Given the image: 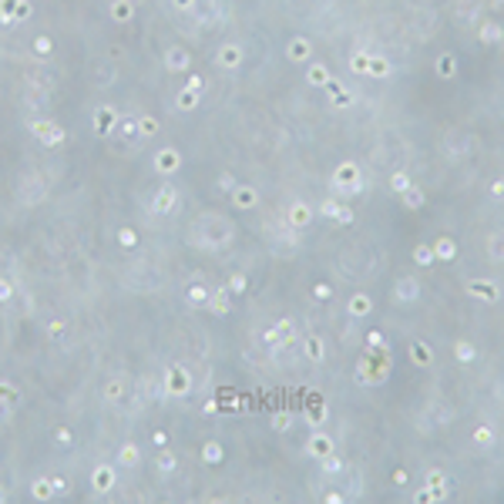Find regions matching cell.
<instances>
[{
	"label": "cell",
	"mask_w": 504,
	"mask_h": 504,
	"mask_svg": "<svg viewBox=\"0 0 504 504\" xmlns=\"http://www.w3.org/2000/svg\"><path fill=\"white\" fill-rule=\"evenodd\" d=\"M474 437H477V444H491L494 430H491V427H477V434H474Z\"/></svg>",
	"instance_id": "cell-16"
},
{
	"label": "cell",
	"mask_w": 504,
	"mask_h": 504,
	"mask_svg": "<svg viewBox=\"0 0 504 504\" xmlns=\"http://www.w3.org/2000/svg\"><path fill=\"white\" fill-rule=\"evenodd\" d=\"M350 313H353V316H367L370 313V299H367V296H357V299L350 302Z\"/></svg>",
	"instance_id": "cell-9"
},
{
	"label": "cell",
	"mask_w": 504,
	"mask_h": 504,
	"mask_svg": "<svg viewBox=\"0 0 504 504\" xmlns=\"http://www.w3.org/2000/svg\"><path fill=\"white\" fill-rule=\"evenodd\" d=\"M172 205H175V192L161 189V195H158V202H155V212H165V209H172Z\"/></svg>",
	"instance_id": "cell-7"
},
{
	"label": "cell",
	"mask_w": 504,
	"mask_h": 504,
	"mask_svg": "<svg viewBox=\"0 0 504 504\" xmlns=\"http://www.w3.org/2000/svg\"><path fill=\"white\" fill-rule=\"evenodd\" d=\"M309 357H313V360H323V343H319L316 336L309 340Z\"/></svg>",
	"instance_id": "cell-19"
},
{
	"label": "cell",
	"mask_w": 504,
	"mask_h": 504,
	"mask_svg": "<svg viewBox=\"0 0 504 504\" xmlns=\"http://www.w3.org/2000/svg\"><path fill=\"white\" fill-rule=\"evenodd\" d=\"M467 289L481 292V299H497V286H491V282H470Z\"/></svg>",
	"instance_id": "cell-4"
},
{
	"label": "cell",
	"mask_w": 504,
	"mask_h": 504,
	"mask_svg": "<svg viewBox=\"0 0 504 504\" xmlns=\"http://www.w3.org/2000/svg\"><path fill=\"white\" fill-rule=\"evenodd\" d=\"M417 292H420L417 279H400V282H397V299L410 302V299H417Z\"/></svg>",
	"instance_id": "cell-1"
},
{
	"label": "cell",
	"mask_w": 504,
	"mask_h": 504,
	"mask_svg": "<svg viewBox=\"0 0 504 504\" xmlns=\"http://www.w3.org/2000/svg\"><path fill=\"white\" fill-rule=\"evenodd\" d=\"M215 296H219V299H215V313H225V309H229V292L219 289Z\"/></svg>",
	"instance_id": "cell-15"
},
{
	"label": "cell",
	"mask_w": 504,
	"mask_h": 504,
	"mask_svg": "<svg viewBox=\"0 0 504 504\" xmlns=\"http://www.w3.org/2000/svg\"><path fill=\"white\" fill-rule=\"evenodd\" d=\"M309 450H313L316 457H329V454H333V444H329L323 434H316L313 440H309Z\"/></svg>",
	"instance_id": "cell-2"
},
{
	"label": "cell",
	"mask_w": 504,
	"mask_h": 504,
	"mask_svg": "<svg viewBox=\"0 0 504 504\" xmlns=\"http://www.w3.org/2000/svg\"><path fill=\"white\" fill-rule=\"evenodd\" d=\"M121 464L124 467H134V464H138V447H134V444H124L121 447Z\"/></svg>",
	"instance_id": "cell-8"
},
{
	"label": "cell",
	"mask_w": 504,
	"mask_h": 504,
	"mask_svg": "<svg viewBox=\"0 0 504 504\" xmlns=\"http://www.w3.org/2000/svg\"><path fill=\"white\" fill-rule=\"evenodd\" d=\"M487 252H491V256H497V259H504V235H494L491 246H487Z\"/></svg>",
	"instance_id": "cell-12"
},
{
	"label": "cell",
	"mask_w": 504,
	"mask_h": 504,
	"mask_svg": "<svg viewBox=\"0 0 504 504\" xmlns=\"http://www.w3.org/2000/svg\"><path fill=\"white\" fill-rule=\"evenodd\" d=\"M189 299H192V302H205L209 296H205V289H202V286H195V289L189 292Z\"/></svg>",
	"instance_id": "cell-22"
},
{
	"label": "cell",
	"mask_w": 504,
	"mask_h": 504,
	"mask_svg": "<svg viewBox=\"0 0 504 504\" xmlns=\"http://www.w3.org/2000/svg\"><path fill=\"white\" fill-rule=\"evenodd\" d=\"M51 487H54V491H67V484H64V477H54V481H51Z\"/></svg>",
	"instance_id": "cell-28"
},
{
	"label": "cell",
	"mask_w": 504,
	"mask_h": 504,
	"mask_svg": "<svg viewBox=\"0 0 504 504\" xmlns=\"http://www.w3.org/2000/svg\"><path fill=\"white\" fill-rule=\"evenodd\" d=\"M47 484H51V481H37V484H34V494H37V497H51L54 487H47Z\"/></svg>",
	"instance_id": "cell-20"
},
{
	"label": "cell",
	"mask_w": 504,
	"mask_h": 504,
	"mask_svg": "<svg viewBox=\"0 0 504 504\" xmlns=\"http://www.w3.org/2000/svg\"><path fill=\"white\" fill-rule=\"evenodd\" d=\"M457 360H474V347L470 343H457Z\"/></svg>",
	"instance_id": "cell-18"
},
{
	"label": "cell",
	"mask_w": 504,
	"mask_h": 504,
	"mask_svg": "<svg viewBox=\"0 0 504 504\" xmlns=\"http://www.w3.org/2000/svg\"><path fill=\"white\" fill-rule=\"evenodd\" d=\"M393 185H397V192H407V179H403V175H397V179H393Z\"/></svg>",
	"instance_id": "cell-29"
},
{
	"label": "cell",
	"mask_w": 504,
	"mask_h": 504,
	"mask_svg": "<svg viewBox=\"0 0 504 504\" xmlns=\"http://www.w3.org/2000/svg\"><path fill=\"white\" fill-rule=\"evenodd\" d=\"M179 168V155L175 151H161L158 155V172H175Z\"/></svg>",
	"instance_id": "cell-3"
},
{
	"label": "cell",
	"mask_w": 504,
	"mask_h": 504,
	"mask_svg": "<svg viewBox=\"0 0 504 504\" xmlns=\"http://www.w3.org/2000/svg\"><path fill=\"white\" fill-rule=\"evenodd\" d=\"M168 67H185V61H189V54L185 51H168Z\"/></svg>",
	"instance_id": "cell-10"
},
{
	"label": "cell",
	"mask_w": 504,
	"mask_h": 504,
	"mask_svg": "<svg viewBox=\"0 0 504 504\" xmlns=\"http://www.w3.org/2000/svg\"><path fill=\"white\" fill-rule=\"evenodd\" d=\"M219 457H222V447H219V444H209V447H205V460H209V464H215Z\"/></svg>",
	"instance_id": "cell-17"
},
{
	"label": "cell",
	"mask_w": 504,
	"mask_h": 504,
	"mask_svg": "<svg viewBox=\"0 0 504 504\" xmlns=\"http://www.w3.org/2000/svg\"><path fill=\"white\" fill-rule=\"evenodd\" d=\"M437 256H440V259H450V256H454V246H450L447 239H440V242H437Z\"/></svg>",
	"instance_id": "cell-14"
},
{
	"label": "cell",
	"mask_w": 504,
	"mask_h": 504,
	"mask_svg": "<svg viewBox=\"0 0 504 504\" xmlns=\"http://www.w3.org/2000/svg\"><path fill=\"white\" fill-rule=\"evenodd\" d=\"M289 222L292 225H306V222H309V205H292Z\"/></svg>",
	"instance_id": "cell-6"
},
{
	"label": "cell",
	"mask_w": 504,
	"mask_h": 504,
	"mask_svg": "<svg viewBox=\"0 0 504 504\" xmlns=\"http://www.w3.org/2000/svg\"><path fill=\"white\" fill-rule=\"evenodd\" d=\"M0 299H11V286L7 282H0Z\"/></svg>",
	"instance_id": "cell-30"
},
{
	"label": "cell",
	"mask_w": 504,
	"mask_h": 504,
	"mask_svg": "<svg viewBox=\"0 0 504 504\" xmlns=\"http://www.w3.org/2000/svg\"><path fill=\"white\" fill-rule=\"evenodd\" d=\"M407 202H410V205H420V192H410V189H407Z\"/></svg>",
	"instance_id": "cell-27"
},
{
	"label": "cell",
	"mask_w": 504,
	"mask_h": 504,
	"mask_svg": "<svg viewBox=\"0 0 504 504\" xmlns=\"http://www.w3.org/2000/svg\"><path fill=\"white\" fill-rule=\"evenodd\" d=\"M491 195H497V199H501V195H504V182H497V185H491Z\"/></svg>",
	"instance_id": "cell-31"
},
{
	"label": "cell",
	"mask_w": 504,
	"mask_h": 504,
	"mask_svg": "<svg viewBox=\"0 0 504 504\" xmlns=\"http://www.w3.org/2000/svg\"><path fill=\"white\" fill-rule=\"evenodd\" d=\"M252 202H256V195H252L249 189H242V192H239V205H252Z\"/></svg>",
	"instance_id": "cell-23"
},
{
	"label": "cell",
	"mask_w": 504,
	"mask_h": 504,
	"mask_svg": "<svg viewBox=\"0 0 504 504\" xmlns=\"http://www.w3.org/2000/svg\"><path fill=\"white\" fill-rule=\"evenodd\" d=\"M158 470H161V474L175 470V457H172V454H161V457H158Z\"/></svg>",
	"instance_id": "cell-13"
},
{
	"label": "cell",
	"mask_w": 504,
	"mask_h": 504,
	"mask_svg": "<svg viewBox=\"0 0 504 504\" xmlns=\"http://www.w3.org/2000/svg\"><path fill=\"white\" fill-rule=\"evenodd\" d=\"M417 262H424V266H427V262H430V249H417Z\"/></svg>",
	"instance_id": "cell-26"
},
{
	"label": "cell",
	"mask_w": 504,
	"mask_h": 504,
	"mask_svg": "<svg viewBox=\"0 0 504 504\" xmlns=\"http://www.w3.org/2000/svg\"><path fill=\"white\" fill-rule=\"evenodd\" d=\"M114 397H121V383H118V380L108 383V400H114Z\"/></svg>",
	"instance_id": "cell-25"
},
{
	"label": "cell",
	"mask_w": 504,
	"mask_h": 504,
	"mask_svg": "<svg viewBox=\"0 0 504 504\" xmlns=\"http://www.w3.org/2000/svg\"><path fill=\"white\" fill-rule=\"evenodd\" d=\"M313 84H326V67H313Z\"/></svg>",
	"instance_id": "cell-24"
},
{
	"label": "cell",
	"mask_w": 504,
	"mask_h": 504,
	"mask_svg": "<svg viewBox=\"0 0 504 504\" xmlns=\"http://www.w3.org/2000/svg\"><path fill=\"white\" fill-rule=\"evenodd\" d=\"M289 57H292V61H302V57H309V44H302V41H296V44L289 47Z\"/></svg>",
	"instance_id": "cell-11"
},
{
	"label": "cell",
	"mask_w": 504,
	"mask_h": 504,
	"mask_svg": "<svg viewBox=\"0 0 504 504\" xmlns=\"http://www.w3.org/2000/svg\"><path fill=\"white\" fill-rule=\"evenodd\" d=\"M111 481H114L111 467H98V474H94V487H98V491H108V487H111Z\"/></svg>",
	"instance_id": "cell-5"
},
{
	"label": "cell",
	"mask_w": 504,
	"mask_h": 504,
	"mask_svg": "<svg viewBox=\"0 0 504 504\" xmlns=\"http://www.w3.org/2000/svg\"><path fill=\"white\" fill-rule=\"evenodd\" d=\"M427 484H430L434 491H444V474H430V477H427Z\"/></svg>",
	"instance_id": "cell-21"
}]
</instances>
